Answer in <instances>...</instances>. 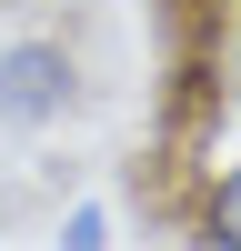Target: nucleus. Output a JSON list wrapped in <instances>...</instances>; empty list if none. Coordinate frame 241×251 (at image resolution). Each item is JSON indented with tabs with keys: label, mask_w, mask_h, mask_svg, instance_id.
Returning a JSON list of instances; mask_svg holds the SVG:
<instances>
[{
	"label": "nucleus",
	"mask_w": 241,
	"mask_h": 251,
	"mask_svg": "<svg viewBox=\"0 0 241 251\" xmlns=\"http://www.w3.org/2000/svg\"><path fill=\"white\" fill-rule=\"evenodd\" d=\"M80 50L71 40H50V30H30V40H10L0 50V131H50V121H71L80 111Z\"/></svg>",
	"instance_id": "nucleus-1"
},
{
	"label": "nucleus",
	"mask_w": 241,
	"mask_h": 251,
	"mask_svg": "<svg viewBox=\"0 0 241 251\" xmlns=\"http://www.w3.org/2000/svg\"><path fill=\"white\" fill-rule=\"evenodd\" d=\"M191 241L201 251H241V161L211 171V191H201V211H191Z\"/></svg>",
	"instance_id": "nucleus-2"
},
{
	"label": "nucleus",
	"mask_w": 241,
	"mask_h": 251,
	"mask_svg": "<svg viewBox=\"0 0 241 251\" xmlns=\"http://www.w3.org/2000/svg\"><path fill=\"white\" fill-rule=\"evenodd\" d=\"M60 251H111V211L100 201H71L60 211Z\"/></svg>",
	"instance_id": "nucleus-3"
}]
</instances>
